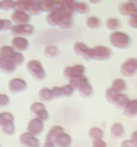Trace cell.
I'll return each instance as SVG.
<instances>
[{"instance_id":"obj_39","label":"cell","mask_w":137,"mask_h":147,"mask_svg":"<svg viewBox=\"0 0 137 147\" xmlns=\"http://www.w3.org/2000/svg\"><path fill=\"white\" fill-rule=\"evenodd\" d=\"M11 61H12L16 66H20L23 62H24V55H23V53H19V51H15V54L12 55V58H11Z\"/></svg>"},{"instance_id":"obj_26","label":"cell","mask_w":137,"mask_h":147,"mask_svg":"<svg viewBox=\"0 0 137 147\" xmlns=\"http://www.w3.org/2000/svg\"><path fill=\"white\" fill-rule=\"evenodd\" d=\"M112 88L117 92V93H125V90L128 89V84L124 78H114L112 81Z\"/></svg>"},{"instance_id":"obj_27","label":"cell","mask_w":137,"mask_h":147,"mask_svg":"<svg viewBox=\"0 0 137 147\" xmlns=\"http://www.w3.org/2000/svg\"><path fill=\"white\" fill-rule=\"evenodd\" d=\"M89 138L92 140H100V139H104V135H105V131L101 128V127H90L88 131Z\"/></svg>"},{"instance_id":"obj_1","label":"cell","mask_w":137,"mask_h":147,"mask_svg":"<svg viewBox=\"0 0 137 147\" xmlns=\"http://www.w3.org/2000/svg\"><path fill=\"white\" fill-rule=\"evenodd\" d=\"M109 42L110 45L114 47V49H118V50H126L130 47V43H132V38L129 34L126 32L121 31H113L110 32L109 35Z\"/></svg>"},{"instance_id":"obj_38","label":"cell","mask_w":137,"mask_h":147,"mask_svg":"<svg viewBox=\"0 0 137 147\" xmlns=\"http://www.w3.org/2000/svg\"><path fill=\"white\" fill-rule=\"evenodd\" d=\"M116 96H117V92H116L112 86H109L108 89H105V98H106V101L108 102H113V100L116 98Z\"/></svg>"},{"instance_id":"obj_29","label":"cell","mask_w":137,"mask_h":147,"mask_svg":"<svg viewBox=\"0 0 137 147\" xmlns=\"http://www.w3.org/2000/svg\"><path fill=\"white\" fill-rule=\"evenodd\" d=\"M43 54L46 58H55L58 57V54H59V47H58L57 45H47L46 47H44L43 50Z\"/></svg>"},{"instance_id":"obj_47","label":"cell","mask_w":137,"mask_h":147,"mask_svg":"<svg viewBox=\"0 0 137 147\" xmlns=\"http://www.w3.org/2000/svg\"><path fill=\"white\" fill-rule=\"evenodd\" d=\"M130 140L134 143V146H137V129L132 132V135H130Z\"/></svg>"},{"instance_id":"obj_2","label":"cell","mask_w":137,"mask_h":147,"mask_svg":"<svg viewBox=\"0 0 137 147\" xmlns=\"http://www.w3.org/2000/svg\"><path fill=\"white\" fill-rule=\"evenodd\" d=\"M112 58V49L108 46H102V45H97L94 47H90L86 61H108Z\"/></svg>"},{"instance_id":"obj_46","label":"cell","mask_w":137,"mask_h":147,"mask_svg":"<svg viewBox=\"0 0 137 147\" xmlns=\"http://www.w3.org/2000/svg\"><path fill=\"white\" fill-rule=\"evenodd\" d=\"M120 147H136V146H134V143L130 139H124L122 142L120 143Z\"/></svg>"},{"instance_id":"obj_3","label":"cell","mask_w":137,"mask_h":147,"mask_svg":"<svg viewBox=\"0 0 137 147\" xmlns=\"http://www.w3.org/2000/svg\"><path fill=\"white\" fill-rule=\"evenodd\" d=\"M13 11H24L30 15H39L40 11L39 0H16Z\"/></svg>"},{"instance_id":"obj_23","label":"cell","mask_w":137,"mask_h":147,"mask_svg":"<svg viewBox=\"0 0 137 147\" xmlns=\"http://www.w3.org/2000/svg\"><path fill=\"white\" fill-rule=\"evenodd\" d=\"M129 96L126 93H117V96H116V98L113 100V105H114L116 108H120V109H124L125 107H126V104L129 102Z\"/></svg>"},{"instance_id":"obj_8","label":"cell","mask_w":137,"mask_h":147,"mask_svg":"<svg viewBox=\"0 0 137 147\" xmlns=\"http://www.w3.org/2000/svg\"><path fill=\"white\" fill-rule=\"evenodd\" d=\"M43 131H44V121L38 119V117H32V119H30V121L27 123L26 132H28L30 135L39 136Z\"/></svg>"},{"instance_id":"obj_28","label":"cell","mask_w":137,"mask_h":147,"mask_svg":"<svg viewBox=\"0 0 137 147\" xmlns=\"http://www.w3.org/2000/svg\"><path fill=\"white\" fill-rule=\"evenodd\" d=\"M105 27L108 30H110L112 32L113 31H118L120 27H121V20L116 16H112V18H108L105 20Z\"/></svg>"},{"instance_id":"obj_51","label":"cell","mask_w":137,"mask_h":147,"mask_svg":"<svg viewBox=\"0 0 137 147\" xmlns=\"http://www.w3.org/2000/svg\"><path fill=\"white\" fill-rule=\"evenodd\" d=\"M128 3H132V4H136L137 5V0H126Z\"/></svg>"},{"instance_id":"obj_19","label":"cell","mask_w":137,"mask_h":147,"mask_svg":"<svg viewBox=\"0 0 137 147\" xmlns=\"http://www.w3.org/2000/svg\"><path fill=\"white\" fill-rule=\"evenodd\" d=\"M71 144H73V138L67 132H62L55 139V147H71Z\"/></svg>"},{"instance_id":"obj_6","label":"cell","mask_w":137,"mask_h":147,"mask_svg":"<svg viewBox=\"0 0 137 147\" xmlns=\"http://www.w3.org/2000/svg\"><path fill=\"white\" fill-rule=\"evenodd\" d=\"M66 16H73V15H69V13L63 12V11H53V12H49L46 15V22L50 27H59L62 20Z\"/></svg>"},{"instance_id":"obj_5","label":"cell","mask_w":137,"mask_h":147,"mask_svg":"<svg viewBox=\"0 0 137 147\" xmlns=\"http://www.w3.org/2000/svg\"><path fill=\"white\" fill-rule=\"evenodd\" d=\"M120 71L124 77H133L137 73V58H128L120 65Z\"/></svg>"},{"instance_id":"obj_43","label":"cell","mask_w":137,"mask_h":147,"mask_svg":"<svg viewBox=\"0 0 137 147\" xmlns=\"http://www.w3.org/2000/svg\"><path fill=\"white\" fill-rule=\"evenodd\" d=\"M92 147H108V143L104 139L100 140H92Z\"/></svg>"},{"instance_id":"obj_10","label":"cell","mask_w":137,"mask_h":147,"mask_svg":"<svg viewBox=\"0 0 137 147\" xmlns=\"http://www.w3.org/2000/svg\"><path fill=\"white\" fill-rule=\"evenodd\" d=\"M35 32V27L32 24H23V26H18V24H13L11 28V34L13 36H30Z\"/></svg>"},{"instance_id":"obj_9","label":"cell","mask_w":137,"mask_h":147,"mask_svg":"<svg viewBox=\"0 0 137 147\" xmlns=\"http://www.w3.org/2000/svg\"><path fill=\"white\" fill-rule=\"evenodd\" d=\"M27 82L26 80L23 78H19V77H15V78H11L8 81V90L13 94H18V93H23L27 90Z\"/></svg>"},{"instance_id":"obj_52","label":"cell","mask_w":137,"mask_h":147,"mask_svg":"<svg viewBox=\"0 0 137 147\" xmlns=\"http://www.w3.org/2000/svg\"><path fill=\"white\" fill-rule=\"evenodd\" d=\"M0 9H1V0H0Z\"/></svg>"},{"instance_id":"obj_50","label":"cell","mask_w":137,"mask_h":147,"mask_svg":"<svg viewBox=\"0 0 137 147\" xmlns=\"http://www.w3.org/2000/svg\"><path fill=\"white\" fill-rule=\"evenodd\" d=\"M0 31H4V24H3V19H0Z\"/></svg>"},{"instance_id":"obj_36","label":"cell","mask_w":137,"mask_h":147,"mask_svg":"<svg viewBox=\"0 0 137 147\" xmlns=\"http://www.w3.org/2000/svg\"><path fill=\"white\" fill-rule=\"evenodd\" d=\"M61 90H62V97H71V96L75 93V89L70 84L62 85V86H61Z\"/></svg>"},{"instance_id":"obj_25","label":"cell","mask_w":137,"mask_h":147,"mask_svg":"<svg viewBox=\"0 0 137 147\" xmlns=\"http://www.w3.org/2000/svg\"><path fill=\"white\" fill-rule=\"evenodd\" d=\"M38 97L42 102H50L54 100V96H53V92H51V88H40L39 92H38Z\"/></svg>"},{"instance_id":"obj_32","label":"cell","mask_w":137,"mask_h":147,"mask_svg":"<svg viewBox=\"0 0 137 147\" xmlns=\"http://www.w3.org/2000/svg\"><path fill=\"white\" fill-rule=\"evenodd\" d=\"M74 12L80 13V15H85L89 12V3L85 1H75L74 3Z\"/></svg>"},{"instance_id":"obj_17","label":"cell","mask_w":137,"mask_h":147,"mask_svg":"<svg viewBox=\"0 0 137 147\" xmlns=\"http://www.w3.org/2000/svg\"><path fill=\"white\" fill-rule=\"evenodd\" d=\"M62 132H65V128H63L62 125H59V124L53 125V127L49 129V132L46 134L44 143H51V144H55V139L58 138V135H61Z\"/></svg>"},{"instance_id":"obj_12","label":"cell","mask_w":137,"mask_h":147,"mask_svg":"<svg viewBox=\"0 0 137 147\" xmlns=\"http://www.w3.org/2000/svg\"><path fill=\"white\" fill-rule=\"evenodd\" d=\"M19 142L24 147H42L39 138L30 135L28 132H23V134L19 135Z\"/></svg>"},{"instance_id":"obj_44","label":"cell","mask_w":137,"mask_h":147,"mask_svg":"<svg viewBox=\"0 0 137 147\" xmlns=\"http://www.w3.org/2000/svg\"><path fill=\"white\" fill-rule=\"evenodd\" d=\"M3 24H4V31H11L13 23L11 19H3Z\"/></svg>"},{"instance_id":"obj_30","label":"cell","mask_w":137,"mask_h":147,"mask_svg":"<svg viewBox=\"0 0 137 147\" xmlns=\"http://www.w3.org/2000/svg\"><path fill=\"white\" fill-rule=\"evenodd\" d=\"M86 26H88L89 28H92V30H97V28H100V27L102 26V20L98 18V16L92 15V16H88V18H86Z\"/></svg>"},{"instance_id":"obj_16","label":"cell","mask_w":137,"mask_h":147,"mask_svg":"<svg viewBox=\"0 0 137 147\" xmlns=\"http://www.w3.org/2000/svg\"><path fill=\"white\" fill-rule=\"evenodd\" d=\"M118 12L122 15V16H128V18H132V16H136L137 15V5L132 4V3H128V1H122L118 4Z\"/></svg>"},{"instance_id":"obj_7","label":"cell","mask_w":137,"mask_h":147,"mask_svg":"<svg viewBox=\"0 0 137 147\" xmlns=\"http://www.w3.org/2000/svg\"><path fill=\"white\" fill-rule=\"evenodd\" d=\"M30 111L35 115V117H38V119H40V120H49V111H47V108H46V105H44V102L42 101H35L32 102L31 105H30Z\"/></svg>"},{"instance_id":"obj_40","label":"cell","mask_w":137,"mask_h":147,"mask_svg":"<svg viewBox=\"0 0 137 147\" xmlns=\"http://www.w3.org/2000/svg\"><path fill=\"white\" fill-rule=\"evenodd\" d=\"M16 0H1V9L3 11H13Z\"/></svg>"},{"instance_id":"obj_13","label":"cell","mask_w":137,"mask_h":147,"mask_svg":"<svg viewBox=\"0 0 137 147\" xmlns=\"http://www.w3.org/2000/svg\"><path fill=\"white\" fill-rule=\"evenodd\" d=\"M85 71H86V67H85L84 65L75 63V65H70V66H66L63 69V76L69 80L71 77H77V76H81V74H85Z\"/></svg>"},{"instance_id":"obj_54","label":"cell","mask_w":137,"mask_h":147,"mask_svg":"<svg viewBox=\"0 0 137 147\" xmlns=\"http://www.w3.org/2000/svg\"><path fill=\"white\" fill-rule=\"evenodd\" d=\"M136 147H137V146H136Z\"/></svg>"},{"instance_id":"obj_48","label":"cell","mask_w":137,"mask_h":147,"mask_svg":"<svg viewBox=\"0 0 137 147\" xmlns=\"http://www.w3.org/2000/svg\"><path fill=\"white\" fill-rule=\"evenodd\" d=\"M90 4H98V3H101L102 0H88Z\"/></svg>"},{"instance_id":"obj_37","label":"cell","mask_w":137,"mask_h":147,"mask_svg":"<svg viewBox=\"0 0 137 147\" xmlns=\"http://www.w3.org/2000/svg\"><path fill=\"white\" fill-rule=\"evenodd\" d=\"M74 23H75V20L73 16H66V18L62 20V23H61L59 27L63 28V30H69V28H73V27H74Z\"/></svg>"},{"instance_id":"obj_11","label":"cell","mask_w":137,"mask_h":147,"mask_svg":"<svg viewBox=\"0 0 137 147\" xmlns=\"http://www.w3.org/2000/svg\"><path fill=\"white\" fill-rule=\"evenodd\" d=\"M11 46L13 47L15 51L23 53V51L28 50V47H30V40H28V38H26V36H12Z\"/></svg>"},{"instance_id":"obj_42","label":"cell","mask_w":137,"mask_h":147,"mask_svg":"<svg viewBox=\"0 0 137 147\" xmlns=\"http://www.w3.org/2000/svg\"><path fill=\"white\" fill-rule=\"evenodd\" d=\"M51 92H53L54 98L62 97V90H61V86H53V88H51Z\"/></svg>"},{"instance_id":"obj_15","label":"cell","mask_w":137,"mask_h":147,"mask_svg":"<svg viewBox=\"0 0 137 147\" xmlns=\"http://www.w3.org/2000/svg\"><path fill=\"white\" fill-rule=\"evenodd\" d=\"M11 20H12L13 24H18V26L28 24L31 20V15L24 12V11H13L11 13Z\"/></svg>"},{"instance_id":"obj_34","label":"cell","mask_w":137,"mask_h":147,"mask_svg":"<svg viewBox=\"0 0 137 147\" xmlns=\"http://www.w3.org/2000/svg\"><path fill=\"white\" fill-rule=\"evenodd\" d=\"M9 121H15V117L11 112H0V127L4 125L5 123H9Z\"/></svg>"},{"instance_id":"obj_24","label":"cell","mask_w":137,"mask_h":147,"mask_svg":"<svg viewBox=\"0 0 137 147\" xmlns=\"http://www.w3.org/2000/svg\"><path fill=\"white\" fill-rule=\"evenodd\" d=\"M0 70L3 73L11 74L16 70V65L11 61V59H4V58H0Z\"/></svg>"},{"instance_id":"obj_4","label":"cell","mask_w":137,"mask_h":147,"mask_svg":"<svg viewBox=\"0 0 137 147\" xmlns=\"http://www.w3.org/2000/svg\"><path fill=\"white\" fill-rule=\"evenodd\" d=\"M26 69L28 74L36 81H43L46 78V70H44L43 63L38 59H30L26 63Z\"/></svg>"},{"instance_id":"obj_18","label":"cell","mask_w":137,"mask_h":147,"mask_svg":"<svg viewBox=\"0 0 137 147\" xmlns=\"http://www.w3.org/2000/svg\"><path fill=\"white\" fill-rule=\"evenodd\" d=\"M69 84H70L75 90H80L81 88H84L85 85L89 84V78H88V76H86V74H81V76L71 77V78H69Z\"/></svg>"},{"instance_id":"obj_53","label":"cell","mask_w":137,"mask_h":147,"mask_svg":"<svg viewBox=\"0 0 137 147\" xmlns=\"http://www.w3.org/2000/svg\"><path fill=\"white\" fill-rule=\"evenodd\" d=\"M0 147H1V146H0Z\"/></svg>"},{"instance_id":"obj_49","label":"cell","mask_w":137,"mask_h":147,"mask_svg":"<svg viewBox=\"0 0 137 147\" xmlns=\"http://www.w3.org/2000/svg\"><path fill=\"white\" fill-rule=\"evenodd\" d=\"M42 147H55V144H51V143H43Z\"/></svg>"},{"instance_id":"obj_45","label":"cell","mask_w":137,"mask_h":147,"mask_svg":"<svg viewBox=\"0 0 137 147\" xmlns=\"http://www.w3.org/2000/svg\"><path fill=\"white\" fill-rule=\"evenodd\" d=\"M128 24H129V27H132V28L137 30V15H136V16H132V18H129Z\"/></svg>"},{"instance_id":"obj_14","label":"cell","mask_w":137,"mask_h":147,"mask_svg":"<svg viewBox=\"0 0 137 147\" xmlns=\"http://www.w3.org/2000/svg\"><path fill=\"white\" fill-rule=\"evenodd\" d=\"M39 7L42 12H53V11H58L61 9L62 4L59 0H39Z\"/></svg>"},{"instance_id":"obj_35","label":"cell","mask_w":137,"mask_h":147,"mask_svg":"<svg viewBox=\"0 0 137 147\" xmlns=\"http://www.w3.org/2000/svg\"><path fill=\"white\" fill-rule=\"evenodd\" d=\"M78 92H80V94L82 96V97H90V96L93 94V92H94V88H93V85L89 82L88 85H85L84 88H81Z\"/></svg>"},{"instance_id":"obj_33","label":"cell","mask_w":137,"mask_h":147,"mask_svg":"<svg viewBox=\"0 0 137 147\" xmlns=\"http://www.w3.org/2000/svg\"><path fill=\"white\" fill-rule=\"evenodd\" d=\"M0 128H1V132H3V134L8 135V136H11V135H13L15 132H16V127H15V123H13V121L5 123V124L1 125Z\"/></svg>"},{"instance_id":"obj_22","label":"cell","mask_w":137,"mask_h":147,"mask_svg":"<svg viewBox=\"0 0 137 147\" xmlns=\"http://www.w3.org/2000/svg\"><path fill=\"white\" fill-rule=\"evenodd\" d=\"M109 132H110L112 138L120 139L124 136L125 127H124V124H121V123H113V124L110 125V128H109Z\"/></svg>"},{"instance_id":"obj_31","label":"cell","mask_w":137,"mask_h":147,"mask_svg":"<svg viewBox=\"0 0 137 147\" xmlns=\"http://www.w3.org/2000/svg\"><path fill=\"white\" fill-rule=\"evenodd\" d=\"M13 54H15V50H13V47L11 45H3L0 47V58L11 59Z\"/></svg>"},{"instance_id":"obj_20","label":"cell","mask_w":137,"mask_h":147,"mask_svg":"<svg viewBox=\"0 0 137 147\" xmlns=\"http://www.w3.org/2000/svg\"><path fill=\"white\" fill-rule=\"evenodd\" d=\"M122 113L126 117H136L137 116V97L129 100V102L126 104V107L122 109Z\"/></svg>"},{"instance_id":"obj_21","label":"cell","mask_w":137,"mask_h":147,"mask_svg":"<svg viewBox=\"0 0 137 147\" xmlns=\"http://www.w3.org/2000/svg\"><path fill=\"white\" fill-rule=\"evenodd\" d=\"M73 49H74V53L77 54V55L82 57L84 59H86L89 51H90V47H89L85 42H75L74 46H73Z\"/></svg>"},{"instance_id":"obj_41","label":"cell","mask_w":137,"mask_h":147,"mask_svg":"<svg viewBox=\"0 0 137 147\" xmlns=\"http://www.w3.org/2000/svg\"><path fill=\"white\" fill-rule=\"evenodd\" d=\"M9 104V97L8 94L0 93V107H7Z\"/></svg>"}]
</instances>
